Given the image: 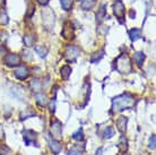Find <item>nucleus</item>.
Instances as JSON below:
<instances>
[{"label":"nucleus","instance_id":"3","mask_svg":"<svg viewBox=\"0 0 156 155\" xmlns=\"http://www.w3.org/2000/svg\"><path fill=\"white\" fill-rule=\"evenodd\" d=\"M42 17H43V24L47 30H51L55 26V14L51 10L50 8H47L42 12Z\"/></svg>","mask_w":156,"mask_h":155},{"label":"nucleus","instance_id":"9","mask_svg":"<svg viewBox=\"0 0 156 155\" xmlns=\"http://www.w3.org/2000/svg\"><path fill=\"white\" fill-rule=\"evenodd\" d=\"M15 76H16V78H18L20 81H24V79H26V78L30 76V70H28V68H26V67L20 66L15 70Z\"/></svg>","mask_w":156,"mask_h":155},{"label":"nucleus","instance_id":"5","mask_svg":"<svg viewBox=\"0 0 156 155\" xmlns=\"http://www.w3.org/2000/svg\"><path fill=\"white\" fill-rule=\"evenodd\" d=\"M79 54H80V50H79L77 47H75V45H69V47L66 49L65 57H66L69 61H75Z\"/></svg>","mask_w":156,"mask_h":155},{"label":"nucleus","instance_id":"27","mask_svg":"<svg viewBox=\"0 0 156 155\" xmlns=\"http://www.w3.org/2000/svg\"><path fill=\"white\" fill-rule=\"evenodd\" d=\"M60 2L65 10H70L73 7V0H60Z\"/></svg>","mask_w":156,"mask_h":155},{"label":"nucleus","instance_id":"31","mask_svg":"<svg viewBox=\"0 0 156 155\" xmlns=\"http://www.w3.org/2000/svg\"><path fill=\"white\" fill-rule=\"evenodd\" d=\"M155 147H156L155 146V135H153L152 137H151V139H149V148L154 151Z\"/></svg>","mask_w":156,"mask_h":155},{"label":"nucleus","instance_id":"16","mask_svg":"<svg viewBox=\"0 0 156 155\" xmlns=\"http://www.w3.org/2000/svg\"><path fill=\"white\" fill-rule=\"evenodd\" d=\"M35 101L36 103L40 105V106H45L48 104V100H47V96L42 93H37L35 95Z\"/></svg>","mask_w":156,"mask_h":155},{"label":"nucleus","instance_id":"6","mask_svg":"<svg viewBox=\"0 0 156 155\" xmlns=\"http://www.w3.org/2000/svg\"><path fill=\"white\" fill-rule=\"evenodd\" d=\"M20 58L18 54H15V53H9L7 54L4 59V62L5 65L8 67H15V66H18L20 65Z\"/></svg>","mask_w":156,"mask_h":155},{"label":"nucleus","instance_id":"14","mask_svg":"<svg viewBox=\"0 0 156 155\" xmlns=\"http://www.w3.org/2000/svg\"><path fill=\"white\" fill-rule=\"evenodd\" d=\"M145 54L143 52H135L133 54V59H135V62L137 63V66L140 68L143 66V63H144V60H145Z\"/></svg>","mask_w":156,"mask_h":155},{"label":"nucleus","instance_id":"17","mask_svg":"<svg viewBox=\"0 0 156 155\" xmlns=\"http://www.w3.org/2000/svg\"><path fill=\"white\" fill-rule=\"evenodd\" d=\"M30 87L33 92H36V93H39L40 91L42 89V84H41V81L39 79H34V81H32L30 83Z\"/></svg>","mask_w":156,"mask_h":155},{"label":"nucleus","instance_id":"36","mask_svg":"<svg viewBox=\"0 0 156 155\" xmlns=\"http://www.w3.org/2000/svg\"><path fill=\"white\" fill-rule=\"evenodd\" d=\"M129 15H130V18H135V17H136V13L133 12V10H130Z\"/></svg>","mask_w":156,"mask_h":155},{"label":"nucleus","instance_id":"29","mask_svg":"<svg viewBox=\"0 0 156 155\" xmlns=\"http://www.w3.org/2000/svg\"><path fill=\"white\" fill-rule=\"evenodd\" d=\"M0 155H12L10 148L6 145H0Z\"/></svg>","mask_w":156,"mask_h":155},{"label":"nucleus","instance_id":"25","mask_svg":"<svg viewBox=\"0 0 156 155\" xmlns=\"http://www.w3.org/2000/svg\"><path fill=\"white\" fill-rule=\"evenodd\" d=\"M105 14H106V10H105V6L103 5L101 7V9L98 10V15H96V17H98V22H102V20L105 18Z\"/></svg>","mask_w":156,"mask_h":155},{"label":"nucleus","instance_id":"32","mask_svg":"<svg viewBox=\"0 0 156 155\" xmlns=\"http://www.w3.org/2000/svg\"><path fill=\"white\" fill-rule=\"evenodd\" d=\"M50 111L52 113H55V100H52V101L50 102Z\"/></svg>","mask_w":156,"mask_h":155},{"label":"nucleus","instance_id":"35","mask_svg":"<svg viewBox=\"0 0 156 155\" xmlns=\"http://www.w3.org/2000/svg\"><path fill=\"white\" fill-rule=\"evenodd\" d=\"M103 154V148L102 147H100L98 150V151H96V153H95V155H102Z\"/></svg>","mask_w":156,"mask_h":155},{"label":"nucleus","instance_id":"2","mask_svg":"<svg viewBox=\"0 0 156 155\" xmlns=\"http://www.w3.org/2000/svg\"><path fill=\"white\" fill-rule=\"evenodd\" d=\"M115 69L120 74H130L133 71V65L131 60L129 58L128 54L122 53L115 60Z\"/></svg>","mask_w":156,"mask_h":155},{"label":"nucleus","instance_id":"18","mask_svg":"<svg viewBox=\"0 0 156 155\" xmlns=\"http://www.w3.org/2000/svg\"><path fill=\"white\" fill-rule=\"evenodd\" d=\"M35 41H36V38L34 36V35L26 34L25 36H24V43H25L26 47H32V45H34Z\"/></svg>","mask_w":156,"mask_h":155},{"label":"nucleus","instance_id":"33","mask_svg":"<svg viewBox=\"0 0 156 155\" xmlns=\"http://www.w3.org/2000/svg\"><path fill=\"white\" fill-rule=\"evenodd\" d=\"M34 13V7H33V5H30L28 6V13H27V16L30 17V16H32V14Z\"/></svg>","mask_w":156,"mask_h":155},{"label":"nucleus","instance_id":"12","mask_svg":"<svg viewBox=\"0 0 156 155\" xmlns=\"http://www.w3.org/2000/svg\"><path fill=\"white\" fill-rule=\"evenodd\" d=\"M85 152V145H80V144H76L73 145L71 148L69 150L68 154L69 155H83V153Z\"/></svg>","mask_w":156,"mask_h":155},{"label":"nucleus","instance_id":"22","mask_svg":"<svg viewBox=\"0 0 156 155\" xmlns=\"http://www.w3.org/2000/svg\"><path fill=\"white\" fill-rule=\"evenodd\" d=\"M129 36H130L131 41H137V40L140 38V30H138V28L130 30L129 31Z\"/></svg>","mask_w":156,"mask_h":155},{"label":"nucleus","instance_id":"4","mask_svg":"<svg viewBox=\"0 0 156 155\" xmlns=\"http://www.w3.org/2000/svg\"><path fill=\"white\" fill-rule=\"evenodd\" d=\"M51 134L57 140L62 138V124L59 120L51 121Z\"/></svg>","mask_w":156,"mask_h":155},{"label":"nucleus","instance_id":"26","mask_svg":"<svg viewBox=\"0 0 156 155\" xmlns=\"http://www.w3.org/2000/svg\"><path fill=\"white\" fill-rule=\"evenodd\" d=\"M8 22H9L8 15L6 14L5 10H1V12H0V24H1V25H7Z\"/></svg>","mask_w":156,"mask_h":155},{"label":"nucleus","instance_id":"13","mask_svg":"<svg viewBox=\"0 0 156 155\" xmlns=\"http://www.w3.org/2000/svg\"><path fill=\"white\" fill-rule=\"evenodd\" d=\"M49 145H50V148L51 151L53 152L55 154H59L60 153V151H61V144L59 143V140L57 139H49Z\"/></svg>","mask_w":156,"mask_h":155},{"label":"nucleus","instance_id":"15","mask_svg":"<svg viewBox=\"0 0 156 155\" xmlns=\"http://www.w3.org/2000/svg\"><path fill=\"white\" fill-rule=\"evenodd\" d=\"M117 146L120 152H126L128 150V140L126 139L125 136H121V138L119 139V143H118Z\"/></svg>","mask_w":156,"mask_h":155},{"label":"nucleus","instance_id":"37","mask_svg":"<svg viewBox=\"0 0 156 155\" xmlns=\"http://www.w3.org/2000/svg\"><path fill=\"white\" fill-rule=\"evenodd\" d=\"M24 54H25V56H24V57H25V58H26V57H28V56H30V54H31V53H30V52H28V51H27V52H24ZM31 57H30V58H28V60H31Z\"/></svg>","mask_w":156,"mask_h":155},{"label":"nucleus","instance_id":"34","mask_svg":"<svg viewBox=\"0 0 156 155\" xmlns=\"http://www.w3.org/2000/svg\"><path fill=\"white\" fill-rule=\"evenodd\" d=\"M49 1L50 0H37V2H39L40 5H42V6H45V5L49 4Z\"/></svg>","mask_w":156,"mask_h":155},{"label":"nucleus","instance_id":"24","mask_svg":"<svg viewBox=\"0 0 156 155\" xmlns=\"http://www.w3.org/2000/svg\"><path fill=\"white\" fill-rule=\"evenodd\" d=\"M114 136V129L112 127H106L103 132V137L104 138H112Z\"/></svg>","mask_w":156,"mask_h":155},{"label":"nucleus","instance_id":"1","mask_svg":"<svg viewBox=\"0 0 156 155\" xmlns=\"http://www.w3.org/2000/svg\"><path fill=\"white\" fill-rule=\"evenodd\" d=\"M135 103H136V100L133 95L129 93L121 94L119 96L114 97L112 101V112H119L127 109H131L135 106Z\"/></svg>","mask_w":156,"mask_h":155},{"label":"nucleus","instance_id":"38","mask_svg":"<svg viewBox=\"0 0 156 155\" xmlns=\"http://www.w3.org/2000/svg\"><path fill=\"white\" fill-rule=\"evenodd\" d=\"M0 132H2V128H1V126H0Z\"/></svg>","mask_w":156,"mask_h":155},{"label":"nucleus","instance_id":"11","mask_svg":"<svg viewBox=\"0 0 156 155\" xmlns=\"http://www.w3.org/2000/svg\"><path fill=\"white\" fill-rule=\"evenodd\" d=\"M115 124H117V128H118V130H119V132H125L126 129H127L128 118H127V117H123V116L119 117Z\"/></svg>","mask_w":156,"mask_h":155},{"label":"nucleus","instance_id":"20","mask_svg":"<svg viewBox=\"0 0 156 155\" xmlns=\"http://www.w3.org/2000/svg\"><path fill=\"white\" fill-rule=\"evenodd\" d=\"M103 56H104V51L103 50L95 52V53H93L92 57H90V62H92V63H96V62H98L103 58Z\"/></svg>","mask_w":156,"mask_h":155},{"label":"nucleus","instance_id":"30","mask_svg":"<svg viewBox=\"0 0 156 155\" xmlns=\"http://www.w3.org/2000/svg\"><path fill=\"white\" fill-rule=\"evenodd\" d=\"M34 114H35V112H33L31 109H30V112L24 111V112L20 113V118H22V120H24V119H27V118H30V117H33Z\"/></svg>","mask_w":156,"mask_h":155},{"label":"nucleus","instance_id":"39","mask_svg":"<svg viewBox=\"0 0 156 155\" xmlns=\"http://www.w3.org/2000/svg\"><path fill=\"white\" fill-rule=\"evenodd\" d=\"M79 1H80V0H79Z\"/></svg>","mask_w":156,"mask_h":155},{"label":"nucleus","instance_id":"10","mask_svg":"<svg viewBox=\"0 0 156 155\" xmlns=\"http://www.w3.org/2000/svg\"><path fill=\"white\" fill-rule=\"evenodd\" d=\"M61 34L65 39L67 40H70V39H74V28H73V25L71 23H66L65 24V27H63L62 32H61Z\"/></svg>","mask_w":156,"mask_h":155},{"label":"nucleus","instance_id":"21","mask_svg":"<svg viewBox=\"0 0 156 155\" xmlns=\"http://www.w3.org/2000/svg\"><path fill=\"white\" fill-rule=\"evenodd\" d=\"M60 73H61V77H62V79L67 81L71 74V68L69 66H63L62 68H61V70H60Z\"/></svg>","mask_w":156,"mask_h":155},{"label":"nucleus","instance_id":"7","mask_svg":"<svg viewBox=\"0 0 156 155\" xmlns=\"http://www.w3.org/2000/svg\"><path fill=\"white\" fill-rule=\"evenodd\" d=\"M113 13L114 15L117 16L118 18L120 20V22L122 23V18L125 17V6H123V4L121 2V1H117L115 4L113 5Z\"/></svg>","mask_w":156,"mask_h":155},{"label":"nucleus","instance_id":"19","mask_svg":"<svg viewBox=\"0 0 156 155\" xmlns=\"http://www.w3.org/2000/svg\"><path fill=\"white\" fill-rule=\"evenodd\" d=\"M95 4H96V0H83L80 6L84 10H90L95 6Z\"/></svg>","mask_w":156,"mask_h":155},{"label":"nucleus","instance_id":"23","mask_svg":"<svg viewBox=\"0 0 156 155\" xmlns=\"http://www.w3.org/2000/svg\"><path fill=\"white\" fill-rule=\"evenodd\" d=\"M35 52L39 54L41 58H44V57H47V54H48V49L44 47V45H36Z\"/></svg>","mask_w":156,"mask_h":155},{"label":"nucleus","instance_id":"8","mask_svg":"<svg viewBox=\"0 0 156 155\" xmlns=\"http://www.w3.org/2000/svg\"><path fill=\"white\" fill-rule=\"evenodd\" d=\"M24 140L26 145H34L36 140V132L33 130H24Z\"/></svg>","mask_w":156,"mask_h":155},{"label":"nucleus","instance_id":"28","mask_svg":"<svg viewBox=\"0 0 156 155\" xmlns=\"http://www.w3.org/2000/svg\"><path fill=\"white\" fill-rule=\"evenodd\" d=\"M73 138H74L75 140H78V142H80V140L84 139V132H83V129H78L77 132H74Z\"/></svg>","mask_w":156,"mask_h":155}]
</instances>
